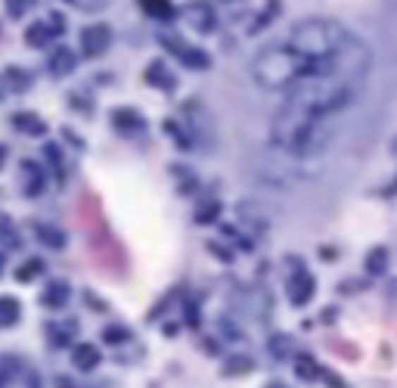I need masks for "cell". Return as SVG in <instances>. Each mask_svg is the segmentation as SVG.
<instances>
[{"label":"cell","mask_w":397,"mask_h":388,"mask_svg":"<svg viewBox=\"0 0 397 388\" xmlns=\"http://www.w3.org/2000/svg\"><path fill=\"white\" fill-rule=\"evenodd\" d=\"M360 44V37L351 35L336 19H305L292 28L286 47L305 59H336L351 53Z\"/></svg>","instance_id":"6da1fadb"},{"label":"cell","mask_w":397,"mask_h":388,"mask_svg":"<svg viewBox=\"0 0 397 388\" xmlns=\"http://www.w3.org/2000/svg\"><path fill=\"white\" fill-rule=\"evenodd\" d=\"M252 75L264 90H286V87L292 90L295 84L307 81L310 66L305 56H298L286 44H274V47H264L258 56H255Z\"/></svg>","instance_id":"7a4b0ae2"},{"label":"cell","mask_w":397,"mask_h":388,"mask_svg":"<svg viewBox=\"0 0 397 388\" xmlns=\"http://www.w3.org/2000/svg\"><path fill=\"white\" fill-rule=\"evenodd\" d=\"M274 137L279 146H286L295 155H317L329 143V131L320 119L292 112V109H283V115L274 124Z\"/></svg>","instance_id":"3957f363"},{"label":"cell","mask_w":397,"mask_h":388,"mask_svg":"<svg viewBox=\"0 0 397 388\" xmlns=\"http://www.w3.org/2000/svg\"><path fill=\"white\" fill-rule=\"evenodd\" d=\"M112 44V28L109 25H90L81 31V50L84 56H103Z\"/></svg>","instance_id":"277c9868"},{"label":"cell","mask_w":397,"mask_h":388,"mask_svg":"<svg viewBox=\"0 0 397 388\" xmlns=\"http://www.w3.org/2000/svg\"><path fill=\"white\" fill-rule=\"evenodd\" d=\"M161 44L168 47V50H174L177 56L183 59V66H190V68H208V53L205 50H196V47H190V44H183V41H177V37H161Z\"/></svg>","instance_id":"5b68a950"},{"label":"cell","mask_w":397,"mask_h":388,"mask_svg":"<svg viewBox=\"0 0 397 388\" xmlns=\"http://www.w3.org/2000/svg\"><path fill=\"white\" fill-rule=\"evenodd\" d=\"M68 283L66 279H53L50 286L44 289V295H41V301H44V308H50V310H56V308H62L68 301Z\"/></svg>","instance_id":"8992f818"},{"label":"cell","mask_w":397,"mask_h":388,"mask_svg":"<svg viewBox=\"0 0 397 388\" xmlns=\"http://www.w3.org/2000/svg\"><path fill=\"white\" fill-rule=\"evenodd\" d=\"M146 81L155 84V87H161V90H174L177 87V78L165 68V62H152V66L146 68Z\"/></svg>","instance_id":"52a82bcc"},{"label":"cell","mask_w":397,"mask_h":388,"mask_svg":"<svg viewBox=\"0 0 397 388\" xmlns=\"http://www.w3.org/2000/svg\"><path fill=\"white\" fill-rule=\"evenodd\" d=\"M310 295H314V277H307V274L295 277L292 286H289V298L295 301V305H307Z\"/></svg>","instance_id":"ba28073f"},{"label":"cell","mask_w":397,"mask_h":388,"mask_svg":"<svg viewBox=\"0 0 397 388\" xmlns=\"http://www.w3.org/2000/svg\"><path fill=\"white\" fill-rule=\"evenodd\" d=\"M295 372H298L305 382H317V379H323L326 370H323L310 354H298V360H295Z\"/></svg>","instance_id":"9c48e42d"},{"label":"cell","mask_w":397,"mask_h":388,"mask_svg":"<svg viewBox=\"0 0 397 388\" xmlns=\"http://www.w3.org/2000/svg\"><path fill=\"white\" fill-rule=\"evenodd\" d=\"M72 363L78 370H93L99 363V351H97V345H78L75 348V354H72Z\"/></svg>","instance_id":"30bf717a"},{"label":"cell","mask_w":397,"mask_h":388,"mask_svg":"<svg viewBox=\"0 0 397 388\" xmlns=\"http://www.w3.org/2000/svg\"><path fill=\"white\" fill-rule=\"evenodd\" d=\"M75 68V56H72V50H56L53 53V59H50V72H53V78H62V75H68Z\"/></svg>","instance_id":"8fae6325"},{"label":"cell","mask_w":397,"mask_h":388,"mask_svg":"<svg viewBox=\"0 0 397 388\" xmlns=\"http://www.w3.org/2000/svg\"><path fill=\"white\" fill-rule=\"evenodd\" d=\"M112 124L118 131H124V134H128V131H143V119H140L137 112H130V109H118V112L112 115Z\"/></svg>","instance_id":"7c38bea8"},{"label":"cell","mask_w":397,"mask_h":388,"mask_svg":"<svg viewBox=\"0 0 397 388\" xmlns=\"http://www.w3.org/2000/svg\"><path fill=\"white\" fill-rule=\"evenodd\" d=\"M35 233H37V239H41L44 245H50V248H66V233L56 230V227H50V224H37Z\"/></svg>","instance_id":"4fadbf2b"},{"label":"cell","mask_w":397,"mask_h":388,"mask_svg":"<svg viewBox=\"0 0 397 388\" xmlns=\"http://www.w3.org/2000/svg\"><path fill=\"white\" fill-rule=\"evenodd\" d=\"M16 320H19V301L13 295H4L0 298V326H13Z\"/></svg>","instance_id":"5bb4252c"},{"label":"cell","mask_w":397,"mask_h":388,"mask_svg":"<svg viewBox=\"0 0 397 388\" xmlns=\"http://www.w3.org/2000/svg\"><path fill=\"white\" fill-rule=\"evenodd\" d=\"M143 6L149 16H155V19H174L177 10H174V4H165V0H143Z\"/></svg>","instance_id":"9a60e30c"},{"label":"cell","mask_w":397,"mask_h":388,"mask_svg":"<svg viewBox=\"0 0 397 388\" xmlns=\"http://www.w3.org/2000/svg\"><path fill=\"white\" fill-rule=\"evenodd\" d=\"M50 37H53V31H50V25H44V22H35V25L25 31V44L28 47H44Z\"/></svg>","instance_id":"2e32d148"},{"label":"cell","mask_w":397,"mask_h":388,"mask_svg":"<svg viewBox=\"0 0 397 388\" xmlns=\"http://www.w3.org/2000/svg\"><path fill=\"white\" fill-rule=\"evenodd\" d=\"M16 124H19V128L22 131H25V134L28 137H41L44 134V131H47V124L41 121V119H35V115H16V119H13Z\"/></svg>","instance_id":"e0dca14e"},{"label":"cell","mask_w":397,"mask_h":388,"mask_svg":"<svg viewBox=\"0 0 397 388\" xmlns=\"http://www.w3.org/2000/svg\"><path fill=\"white\" fill-rule=\"evenodd\" d=\"M367 267H369V274H385L388 270V248H372L369 252V258H367Z\"/></svg>","instance_id":"ac0fdd59"},{"label":"cell","mask_w":397,"mask_h":388,"mask_svg":"<svg viewBox=\"0 0 397 388\" xmlns=\"http://www.w3.org/2000/svg\"><path fill=\"white\" fill-rule=\"evenodd\" d=\"M217 214H221V205H217V202H208V205H202V212H196V221L199 224H212Z\"/></svg>","instance_id":"d6986e66"},{"label":"cell","mask_w":397,"mask_h":388,"mask_svg":"<svg viewBox=\"0 0 397 388\" xmlns=\"http://www.w3.org/2000/svg\"><path fill=\"white\" fill-rule=\"evenodd\" d=\"M41 267H44V264H41V261H37V258H35V261H28V264H25V267H19V274H16V277H19V279H22V283H28V279H31V277H35V274H41Z\"/></svg>","instance_id":"ffe728a7"},{"label":"cell","mask_w":397,"mask_h":388,"mask_svg":"<svg viewBox=\"0 0 397 388\" xmlns=\"http://www.w3.org/2000/svg\"><path fill=\"white\" fill-rule=\"evenodd\" d=\"M13 233H16V227H13V217L0 212V239H10Z\"/></svg>","instance_id":"44dd1931"},{"label":"cell","mask_w":397,"mask_h":388,"mask_svg":"<svg viewBox=\"0 0 397 388\" xmlns=\"http://www.w3.org/2000/svg\"><path fill=\"white\" fill-rule=\"evenodd\" d=\"M106 341H124L128 339V329H121V326H109V329L103 332Z\"/></svg>","instance_id":"7402d4cb"},{"label":"cell","mask_w":397,"mask_h":388,"mask_svg":"<svg viewBox=\"0 0 397 388\" xmlns=\"http://www.w3.org/2000/svg\"><path fill=\"white\" fill-rule=\"evenodd\" d=\"M239 370H252V360L245 357V360H236V363H230L227 367V372H239Z\"/></svg>","instance_id":"603a6c76"},{"label":"cell","mask_w":397,"mask_h":388,"mask_svg":"<svg viewBox=\"0 0 397 388\" xmlns=\"http://www.w3.org/2000/svg\"><path fill=\"white\" fill-rule=\"evenodd\" d=\"M25 10H22V4H10V16H22Z\"/></svg>","instance_id":"cb8c5ba5"},{"label":"cell","mask_w":397,"mask_h":388,"mask_svg":"<svg viewBox=\"0 0 397 388\" xmlns=\"http://www.w3.org/2000/svg\"><path fill=\"white\" fill-rule=\"evenodd\" d=\"M4 159H6V146H0V165H4Z\"/></svg>","instance_id":"d4e9b609"},{"label":"cell","mask_w":397,"mask_h":388,"mask_svg":"<svg viewBox=\"0 0 397 388\" xmlns=\"http://www.w3.org/2000/svg\"><path fill=\"white\" fill-rule=\"evenodd\" d=\"M0 270H4V255H0Z\"/></svg>","instance_id":"484cf974"}]
</instances>
